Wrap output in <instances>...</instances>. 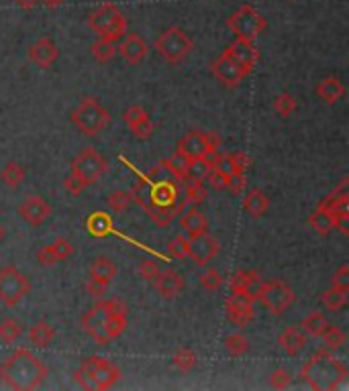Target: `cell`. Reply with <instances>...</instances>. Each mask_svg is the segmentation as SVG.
Segmentation results:
<instances>
[{"instance_id":"47","label":"cell","mask_w":349,"mask_h":391,"mask_svg":"<svg viewBox=\"0 0 349 391\" xmlns=\"http://www.w3.org/2000/svg\"><path fill=\"white\" fill-rule=\"evenodd\" d=\"M160 263L156 261V259H145V261H141V265H139V275L147 281V283H154L156 281V277L160 275Z\"/></svg>"},{"instance_id":"10","label":"cell","mask_w":349,"mask_h":391,"mask_svg":"<svg viewBox=\"0 0 349 391\" xmlns=\"http://www.w3.org/2000/svg\"><path fill=\"white\" fill-rule=\"evenodd\" d=\"M31 294V279L19 271L14 265L0 269V302L8 308H14L23 298Z\"/></svg>"},{"instance_id":"15","label":"cell","mask_w":349,"mask_h":391,"mask_svg":"<svg viewBox=\"0 0 349 391\" xmlns=\"http://www.w3.org/2000/svg\"><path fill=\"white\" fill-rule=\"evenodd\" d=\"M225 53L241 68L245 76H250L260 62V51L256 49L254 41H245V39H235L231 45L225 47Z\"/></svg>"},{"instance_id":"11","label":"cell","mask_w":349,"mask_h":391,"mask_svg":"<svg viewBox=\"0 0 349 391\" xmlns=\"http://www.w3.org/2000/svg\"><path fill=\"white\" fill-rule=\"evenodd\" d=\"M221 135L208 131V133H202V131H190L186 133L178 145H176V151H180L182 155H186L190 161L194 159H204V157L213 155L219 151L221 147Z\"/></svg>"},{"instance_id":"30","label":"cell","mask_w":349,"mask_h":391,"mask_svg":"<svg viewBox=\"0 0 349 391\" xmlns=\"http://www.w3.org/2000/svg\"><path fill=\"white\" fill-rule=\"evenodd\" d=\"M56 338V328L47 322V320H39L31 326L29 330V340L37 346V349H47L51 346Z\"/></svg>"},{"instance_id":"8","label":"cell","mask_w":349,"mask_h":391,"mask_svg":"<svg viewBox=\"0 0 349 391\" xmlns=\"http://www.w3.org/2000/svg\"><path fill=\"white\" fill-rule=\"evenodd\" d=\"M229 31L235 35V39H245V41H256L263 31L267 29V21L256 10L252 4L239 6L229 18H227Z\"/></svg>"},{"instance_id":"24","label":"cell","mask_w":349,"mask_h":391,"mask_svg":"<svg viewBox=\"0 0 349 391\" xmlns=\"http://www.w3.org/2000/svg\"><path fill=\"white\" fill-rule=\"evenodd\" d=\"M315 94L325 102V104H337L346 96V86L344 81L335 76H327L315 86Z\"/></svg>"},{"instance_id":"50","label":"cell","mask_w":349,"mask_h":391,"mask_svg":"<svg viewBox=\"0 0 349 391\" xmlns=\"http://www.w3.org/2000/svg\"><path fill=\"white\" fill-rule=\"evenodd\" d=\"M206 179H208V184H210V188L213 190H229V175H225V173H221V171H217V169H210V173L206 175Z\"/></svg>"},{"instance_id":"43","label":"cell","mask_w":349,"mask_h":391,"mask_svg":"<svg viewBox=\"0 0 349 391\" xmlns=\"http://www.w3.org/2000/svg\"><path fill=\"white\" fill-rule=\"evenodd\" d=\"M188 247H190V238H186L184 235L174 236V238L168 242V255H170L172 259L182 261V259L188 257Z\"/></svg>"},{"instance_id":"12","label":"cell","mask_w":349,"mask_h":391,"mask_svg":"<svg viewBox=\"0 0 349 391\" xmlns=\"http://www.w3.org/2000/svg\"><path fill=\"white\" fill-rule=\"evenodd\" d=\"M106 171H108V161L92 147L82 149L70 165V173L80 177L84 181V186L96 184Z\"/></svg>"},{"instance_id":"44","label":"cell","mask_w":349,"mask_h":391,"mask_svg":"<svg viewBox=\"0 0 349 391\" xmlns=\"http://www.w3.org/2000/svg\"><path fill=\"white\" fill-rule=\"evenodd\" d=\"M186 184V196H188V200L192 202V204H200V202H204L206 200V188H204V184L202 181H196V179H186L184 181Z\"/></svg>"},{"instance_id":"4","label":"cell","mask_w":349,"mask_h":391,"mask_svg":"<svg viewBox=\"0 0 349 391\" xmlns=\"http://www.w3.org/2000/svg\"><path fill=\"white\" fill-rule=\"evenodd\" d=\"M123 377V371L117 363L104 357H86L80 367L74 371V381L82 390H110Z\"/></svg>"},{"instance_id":"27","label":"cell","mask_w":349,"mask_h":391,"mask_svg":"<svg viewBox=\"0 0 349 391\" xmlns=\"http://www.w3.org/2000/svg\"><path fill=\"white\" fill-rule=\"evenodd\" d=\"M309 227L315 235L329 236L335 231V220H333V212L325 206H317V210L309 216Z\"/></svg>"},{"instance_id":"1","label":"cell","mask_w":349,"mask_h":391,"mask_svg":"<svg viewBox=\"0 0 349 391\" xmlns=\"http://www.w3.org/2000/svg\"><path fill=\"white\" fill-rule=\"evenodd\" d=\"M47 365L29 349H16L0 363V381L16 391L37 390L47 379Z\"/></svg>"},{"instance_id":"54","label":"cell","mask_w":349,"mask_h":391,"mask_svg":"<svg viewBox=\"0 0 349 391\" xmlns=\"http://www.w3.org/2000/svg\"><path fill=\"white\" fill-rule=\"evenodd\" d=\"M106 290H108V286L96 283V281H92V279H88L86 281V292L92 296V298H94V300L104 298V296H106Z\"/></svg>"},{"instance_id":"36","label":"cell","mask_w":349,"mask_h":391,"mask_svg":"<svg viewBox=\"0 0 349 391\" xmlns=\"http://www.w3.org/2000/svg\"><path fill=\"white\" fill-rule=\"evenodd\" d=\"M321 302H323V306H325L329 312H339V310H344L346 304H348V292L329 288L327 292H323Z\"/></svg>"},{"instance_id":"45","label":"cell","mask_w":349,"mask_h":391,"mask_svg":"<svg viewBox=\"0 0 349 391\" xmlns=\"http://www.w3.org/2000/svg\"><path fill=\"white\" fill-rule=\"evenodd\" d=\"M49 249H51V253L56 255L58 261H66V259H70L74 255V244L68 238H64V236H60L53 242H49Z\"/></svg>"},{"instance_id":"40","label":"cell","mask_w":349,"mask_h":391,"mask_svg":"<svg viewBox=\"0 0 349 391\" xmlns=\"http://www.w3.org/2000/svg\"><path fill=\"white\" fill-rule=\"evenodd\" d=\"M225 351L231 355V357H243V355H248V351H250V340L243 336V334H229L227 338H225Z\"/></svg>"},{"instance_id":"33","label":"cell","mask_w":349,"mask_h":391,"mask_svg":"<svg viewBox=\"0 0 349 391\" xmlns=\"http://www.w3.org/2000/svg\"><path fill=\"white\" fill-rule=\"evenodd\" d=\"M327 326H329V320L323 312H311L300 322V330L306 336H321Z\"/></svg>"},{"instance_id":"51","label":"cell","mask_w":349,"mask_h":391,"mask_svg":"<svg viewBox=\"0 0 349 391\" xmlns=\"http://www.w3.org/2000/svg\"><path fill=\"white\" fill-rule=\"evenodd\" d=\"M64 188H66V192L68 194H72V196H80L82 192H84V181L80 179V177H76L74 173H70L66 179H64Z\"/></svg>"},{"instance_id":"14","label":"cell","mask_w":349,"mask_h":391,"mask_svg":"<svg viewBox=\"0 0 349 391\" xmlns=\"http://www.w3.org/2000/svg\"><path fill=\"white\" fill-rule=\"evenodd\" d=\"M19 216L29 227H43L51 216V204L43 196H27L19 206Z\"/></svg>"},{"instance_id":"21","label":"cell","mask_w":349,"mask_h":391,"mask_svg":"<svg viewBox=\"0 0 349 391\" xmlns=\"http://www.w3.org/2000/svg\"><path fill=\"white\" fill-rule=\"evenodd\" d=\"M152 208H182V204L178 202V192L172 184L158 181L152 186L147 210H152Z\"/></svg>"},{"instance_id":"17","label":"cell","mask_w":349,"mask_h":391,"mask_svg":"<svg viewBox=\"0 0 349 391\" xmlns=\"http://www.w3.org/2000/svg\"><path fill=\"white\" fill-rule=\"evenodd\" d=\"M219 251H221V242H219L215 236H210L208 233H204V235L190 238L188 257H190L196 265L206 267V265H208V263H210V261L219 255Z\"/></svg>"},{"instance_id":"5","label":"cell","mask_w":349,"mask_h":391,"mask_svg":"<svg viewBox=\"0 0 349 391\" xmlns=\"http://www.w3.org/2000/svg\"><path fill=\"white\" fill-rule=\"evenodd\" d=\"M88 27L102 39L117 43L127 33L129 18L115 2H104L88 14Z\"/></svg>"},{"instance_id":"49","label":"cell","mask_w":349,"mask_h":391,"mask_svg":"<svg viewBox=\"0 0 349 391\" xmlns=\"http://www.w3.org/2000/svg\"><path fill=\"white\" fill-rule=\"evenodd\" d=\"M331 288L335 290H341V292H349V267L348 265H341L329 279Z\"/></svg>"},{"instance_id":"57","label":"cell","mask_w":349,"mask_h":391,"mask_svg":"<svg viewBox=\"0 0 349 391\" xmlns=\"http://www.w3.org/2000/svg\"><path fill=\"white\" fill-rule=\"evenodd\" d=\"M4 235H6V231H4V227L0 225V242L4 240Z\"/></svg>"},{"instance_id":"23","label":"cell","mask_w":349,"mask_h":391,"mask_svg":"<svg viewBox=\"0 0 349 391\" xmlns=\"http://www.w3.org/2000/svg\"><path fill=\"white\" fill-rule=\"evenodd\" d=\"M278 344L286 355L296 357L306 346V334L298 326H286L278 336Z\"/></svg>"},{"instance_id":"32","label":"cell","mask_w":349,"mask_h":391,"mask_svg":"<svg viewBox=\"0 0 349 391\" xmlns=\"http://www.w3.org/2000/svg\"><path fill=\"white\" fill-rule=\"evenodd\" d=\"M0 179L8 188H19L27 179V169L16 161H8L0 171Z\"/></svg>"},{"instance_id":"37","label":"cell","mask_w":349,"mask_h":391,"mask_svg":"<svg viewBox=\"0 0 349 391\" xmlns=\"http://www.w3.org/2000/svg\"><path fill=\"white\" fill-rule=\"evenodd\" d=\"M321 338L325 340V346L327 351H339L344 349V344L348 342V334L339 328V326H327L325 332L321 334Z\"/></svg>"},{"instance_id":"19","label":"cell","mask_w":349,"mask_h":391,"mask_svg":"<svg viewBox=\"0 0 349 391\" xmlns=\"http://www.w3.org/2000/svg\"><path fill=\"white\" fill-rule=\"evenodd\" d=\"M210 70H213V76L219 79L223 86H227V88H235V86H239L243 79L248 78L241 72V68L225 51L210 64Z\"/></svg>"},{"instance_id":"42","label":"cell","mask_w":349,"mask_h":391,"mask_svg":"<svg viewBox=\"0 0 349 391\" xmlns=\"http://www.w3.org/2000/svg\"><path fill=\"white\" fill-rule=\"evenodd\" d=\"M110 218L102 212H94L90 218H88V231L94 236H104L110 231Z\"/></svg>"},{"instance_id":"46","label":"cell","mask_w":349,"mask_h":391,"mask_svg":"<svg viewBox=\"0 0 349 391\" xmlns=\"http://www.w3.org/2000/svg\"><path fill=\"white\" fill-rule=\"evenodd\" d=\"M198 283L204 288V290H208V292H217L221 286H223V275L217 271V269H206L204 273H200V277H198Z\"/></svg>"},{"instance_id":"52","label":"cell","mask_w":349,"mask_h":391,"mask_svg":"<svg viewBox=\"0 0 349 391\" xmlns=\"http://www.w3.org/2000/svg\"><path fill=\"white\" fill-rule=\"evenodd\" d=\"M231 155V161H233V165H235V171L237 173H245L248 169H250V165H252V159L245 155L243 151H237V153H229Z\"/></svg>"},{"instance_id":"6","label":"cell","mask_w":349,"mask_h":391,"mask_svg":"<svg viewBox=\"0 0 349 391\" xmlns=\"http://www.w3.org/2000/svg\"><path fill=\"white\" fill-rule=\"evenodd\" d=\"M70 121L82 135L94 137L110 125V112L90 96L78 104V108L70 114Z\"/></svg>"},{"instance_id":"16","label":"cell","mask_w":349,"mask_h":391,"mask_svg":"<svg viewBox=\"0 0 349 391\" xmlns=\"http://www.w3.org/2000/svg\"><path fill=\"white\" fill-rule=\"evenodd\" d=\"M123 121L127 123V127L131 129V133H133V137H135L137 141H147V139H152L154 133H156V125H154V121L149 118V112L143 110V108L137 106V104L129 106V108L123 112Z\"/></svg>"},{"instance_id":"31","label":"cell","mask_w":349,"mask_h":391,"mask_svg":"<svg viewBox=\"0 0 349 391\" xmlns=\"http://www.w3.org/2000/svg\"><path fill=\"white\" fill-rule=\"evenodd\" d=\"M162 167L166 171H170L178 181H186L188 177V167H190V159L186 155H182L180 151H174L168 159L162 161Z\"/></svg>"},{"instance_id":"48","label":"cell","mask_w":349,"mask_h":391,"mask_svg":"<svg viewBox=\"0 0 349 391\" xmlns=\"http://www.w3.org/2000/svg\"><path fill=\"white\" fill-rule=\"evenodd\" d=\"M269 386L274 390H288L292 386V375L288 369H276L269 375Z\"/></svg>"},{"instance_id":"20","label":"cell","mask_w":349,"mask_h":391,"mask_svg":"<svg viewBox=\"0 0 349 391\" xmlns=\"http://www.w3.org/2000/svg\"><path fill=\"white\" fill-rule=\"evenodd\" d=\"M117 51L121 53V58H123L127 64L137 66V64L145 62V58L149 55V45H147V41H145L141 35L129 33V35L123 39V43H121V47H119Z\"/></svg>"},{"instance_id":"7","label":"cell","mask_w":349,"mask_h":391,"mask_svg":"<svg viewBox=\"0 0 349 391\" xmlns=\"http://www.w3.org/2000/svg\"><path fill=\"white\" fill-rule=\"evenodd\" d=\"M156 51L170 64V66H180L186 62V58L194 51V41L192 37L180 29V27H170L162 31L156 39Z\"/></svg>"},{"instance_id":"38","label":"cell","mask_w":349,"mask_h":391,"mask_svg":"<svg viewBox=\"0 0 349 391\" xmlns=\"http://www.w3.org/2000/svg\"><path fill=\"white\" fill-rule=\"evenodd\" d=\"M172 365L182 373H190L196 367V353L192 349H186V346L178 349L172 357Z\"/></svg>"},{"instance_id":"2","label":"cell","mask_w":349,"mask_h":391,"mask_svg":"<svg viewBox=\"0 0 349 391\" xmlns=\"http://www.w3.org/2000/svg\"><path fill=\"white\" fill-rule=\"evenodd\" d=\"M82 328L92 340L98 344H108L119 338L127 328V308L119 300H102L96 302L82 316Z\"/></svg>"},{"instance_id":"55","label":"cell","mask_w":349,"mask_h":391,"mask_svg":"<svg viewBox=\"0 0 349 391\" xmlns=\"http://www.w3.org/2000/svg\"><path fill=\"white\" fill-rule=\"evenodd\" d=\"M14 2H16V6L23 8V10H31V8H35V6L39 4V0H14Z\"/></svg>"},{"instance_id":"9","label":"cell","mask_w":349,"mask_h":391,"mask_svg":"<svg viewBox=\"0 0 349 391\" xmlns=\"http://www.w3.org/2000/svg\"><path fill=\"white\" fill-rule=\"evenodd\" d=\"M296 300L294 290L284 283L282 279H272V281H262L258 294H256V302H260L263 308L274 316L284 314Z\"/></svg>"},{"instance_id":"34","label":"cell","mask_w":349,"mask_h":391,"mask_svg":"<svg viewBox=\"0 0 349 391\" xmlns=\"http://www.w3.org/2000/svg\"><path fill=\"white\" fill-rule=\"evenodd\" d=\"M21 334H23V326H21V322H19L16 318L6 316V318L0 320V340H2L4 344L16 342V340L21 338Z\"/></svg>"},{"instance_id":"22","label":"cell","mask_w":349,"mask_h":391,"mask_svg":"<svg viewBox=\"0 0 349 391\" xmlns=\"http://www.w3.org/2000/svg\"><path fill=\"white\" fill-rule=\"evenodd\" d=\"M154 288L158 290V294L166 300H174L180 296V292L184 290V277L174 271V269H164L160 271V275L154 281Z\"/></svg>"},{"instance_id":"26","label":"cell","mask_w":349,"mask_h":391,"mask_svg":"<svg viewBox=\"0 0 349 391\" xmlns=\"http://www.w3.org/2000/svg\"><path fill=\"white\" fill-rule=\"evenodd\" d=\"M260 286H262V277H260L258 271L243 269V271H237L231 277V292H245V294L256 298Z\"/></svg>"},{"instance_id":"56","label":"cell","mask_w":349,"mask_h":391,"mask_svg":"<svg viewBox=\"0 0 349 391\" xmlns=\"http://www.w3.org/2000/svg\"><path fill=\"white\" fill-rule=\"evenodd\" d=\"M43 6H47V8H58V6H62L66 0H39Z\"/></svg>"},{"instance_id":"28","label":"cell","mask_w":349,"mask_h":391,"mask_svg":"<svg viewBox=\"0 0 349 391\" xmlns=\"http://www.w3.org/2000/svg\"><path fill=\"white\" fill-rule=\"evenodd\" d=\"M117 275V265L108 259V257H96L94 263L90 265V271H88V279L96 281V283H102V286H108Z\"/></svg>"},{"instance_id":"25","label":"cell","mask_w":349,"mask_h":391,"mask_svg":"<svg viewBox=\"0 0 349 391\" xmlns=\"http://www.w3.org/2000/svg\"><path fill=\"white\" fill-rule=\"evenodd\" d=\"M180 229L186 233L188 238L204 235V233H208V218H206V214L200 212L198 208H192V210H188L186 214H182V218H180Z\"/></svg>"},{"instance_id":"3","label":"cell","mask_w":349,"mask_h":391,"mask_svg":"<svg viewBox=\"0 0 349 391\" xmlns=\"http://www.w3.org/2000/svg\"><path fill=\"white\" fill-rule=\"evenodd\" d=\"M300 379L315 391L339 390L348 379V367L329 351H317L300 369Z\"/></svg>"},{"instance_id":"29","label":"cell","mask_w":349,"mask_h":391,"mask_svg":"<svg viewBox=\"0 0 349 391\" xmlns=\"http://www.w3.org/2000/svg\"><path fill=\"white\" fill-rule=\"evenodd\" d=\"M267 208H269V196H267L263 190L252 188V190L245 194V198H243V210H245L250 216L262 218L263 214L267 212Z\"/></svg>"},{"instance_id":"41","label":"cell","mask_w":349,"mask_h":391,"mask_svg":"<svg viewBox=\"0 0 349 391\" xmlns=\"http://www.w3.org/2000/svg\"><path fill=\"white\" fill-rule=\"evenodd\" d=\"M106 202H108L110 210H115V212H125V210L131 206L133 198H131V192H127V190H115V192L108 194Z\"/></svg>"},{"instance_id":"53","label":"cell","mask_w":349,"mask_h":391,"mask_svg":"<svg viewBox=\"0 0 349 391\" xmlns=\"http://www.w3.org/2000/svg\"><path fill=\"white\" fill-rule=\"evenodd\" d=\"M245 173H233L231 179H229V190L235 194V196H241L243 190H245Z\"/></svg>"},{"instance_id":"13","label":"cell","mask_w":349,"mask_h":391,"mask_svg":"<svg viewBox=\"0 0 349 391\" xmlns=\"http://www.w3.org/2000/svg\"><path fill=\"white\" fill-rule=\"evenodd\" d=\"M254 304H256L254 296L245 292H231V296L227 298V318L237 326H248L256 318Z\"/></svg>"},{"instance_id":"39","label":"cell","mask_w":349,"mask_h":391,"mask_svg":"<svg viewBox=\"0 0 349 391\" xmlns=\"http://www.w3.org/2000/svg\"><path fill=\"white\" fill-rule=\"evenodd\" d=\"M272 108H274V112H276L280 118H288V116H292V114L296 112L298 104H296V98H294L292 94H280V96L274 100Z\"/></svg>"},{"instance_id":"18","label":"cell","mask_w":349,"mask_h":391,"mask_svg":"<svg viewBox=\"0 0 349 391\" xmlns=\"http://www.w3.org/2000/svg\"><path fill=\"white\" fill-rule=\"evenodd\" d=\"M60 58V47L56 45V41L49 35L39 37L31 47H29V60L33 66H37L39 70H49Z\"/></svg>"},{"instance_id":"35","label":"cell","mask_w":349,"mask_h":391,"mask_svg":"<svg viewBox=\"0 0 349 391\" xmlns=\"http://www.w3.org/2000/svg\"><path fill=\"white\" fill-rule=\"evenodd\" d=\"M90 53H92V58H94V62H96V64H108V62L115 58L117 47H115V43H112V41H106V39L98 37V39L92 43Z\"/></svg>"}]
</instances>
